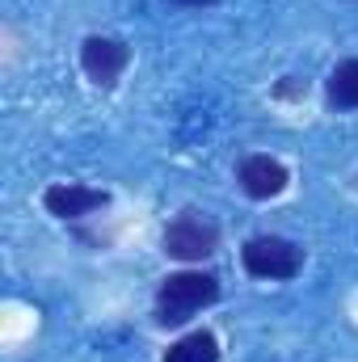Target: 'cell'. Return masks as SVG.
I'll return each mask as SVG.
<instances>
[{"instance_id":"1","label":"cell","mask_w":358,"mask_h":362,"mask_svg":"<svg viewBox=\"0 0 358 362\" xmlns=\"http://www.w3.org/2000/svg\"><path fill=\"white\" fill-rule=\"evenodd\" d=\"M219 299V278L207 270H181L169 274L156 291V325H185L190 316H198L202 308H211Z\"/></svg>"},{"instance_id":"2","label":"cell","mask_w":358,"mask_h":362,"mask_svg":"<svg viewBox=\"0 0 358 362\" xmlns=\"http://www.w3.org/2000/svg\"><path fill=\"white\" fill-rule=\"evenodd\" d=\"M219 249V223L202 211H181L165 228V253L178 262H207Z\"/></svg>"},{"instance_id":"3","label":"cell","mask_w":358,"mask_h":362,"mask_svg":"<svg viewBox=\"0 0 358 362\" xmlns=\"http://www.w3.org/2000/svg\"><path fill=\"white\" fill-rule=\"evenodd\" d=\"M241 262H245V270L253 278L282 282V278H295L304 270V249L291 245L287 236H253V240H245Z\"/></svg>"},{"instance_id":"4","label":"cell","mask_w":358,"mask_h":362,"mask_svg":"<svg viewBox=\"0 0 358 362\" xmlns=\"http://www.w3.org/2000/svg\"><path fill=\"white\" fill-rule=\"evenodd\" d=\"M127 64H131V47L118 42V38L93 34V38H85V47H81V68H85V76H89L97 89H114L118 76L127 72Z\"/></svg>"},{"instance_id":"5","label":"cell","mask_w":358,"mask_h":362,"mask_svg":"<svg viewBox=\"0 0 358 362\" xmlns=\"http://www.w3.org/2000/svg\"><path fill=\"white\" fill-rule=\"evenodd\" d=\"M105 202H110L105 189L72 185V181H64V185H47V194H42V206H47L55 219H85V215H93V211H101Z\"/></svg>"},{"instance_id":"6","label":"cell","mask_w":358,"mask_h":362,"mask_svg":"<svg viewBox=\"0 0 358 362\" xmlns=\"http://www.w3.org/2000/svg\"><path fill=\"white\" fill-rule=\"evenodd\" d=\"M236 181H241V189H245L249 198L266 202V198H278L291 177H287V169H282L274 156H245L241 169H236Z\"/></svg>"},{"instance_id":"7","label":"cell","mask_w":358,"mask_h":362,"mask_svg":"<svg viewBox=\"0 0 358 362\" xmlns=\"http://www.w3.org/2000/svg\"><path fill=\"white\" fill-rule=\"evenodd\" d=\"M165 362H219V341H215V333L194 329L165 350Z\"/></svg>"},{"instance_id":"8","label":"cell","mask_w":358,"mask_h":362,"mask_svg":"<svg viewBox=\"0 0 358 362\" xmlns=\"http://www.w3.org/2000/svg\"><path fill=\"white\" fill-rule=\"evenodd\" d=\"M329 105L333 110H358V59H342L333 72H329Z\"/></svg>"},{"instance_id":"9","label":"cell","mask_w":358,"mask_h":362,"mask_svg":"<svg viewBox=\"0 0 358 362\" xmlns=\"http://www.w3.org/2000/svg\"><path fill=\"white\" fill-rule=\"evenodd\" d=\"M169 4H181V8H211V4H219V0H169Z\"/></svg>"}]
</instances>
